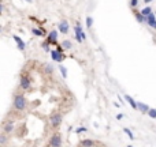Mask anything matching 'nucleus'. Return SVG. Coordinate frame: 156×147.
<instances>
[{
	"instance_id": "obj_21",
	"label": "nucleus",
	"mask_w": 156,
	"mask_h": 147,
	"mask_svg": "<svg viewBox=\"0 0 156 147\" xmlns=\"http://www.w3.org/2000/svg\"><path fill=\"white\" fill-rule=\"evenodd\" d=\"M148 116L151 117V119H156V109H153V108H151V109H149Z\"/></svg>"
},
{
	"instance_id": "obj_20",
	"label": "nucleus",
	"mask_w": 156,
	"mask_h": 147,
	"mask_svg": "<svg viewBox=\"0 0 156 147\" xmlns=\"http://www.w3.org/2000/svg\"><path fill=\"white\" fill-rule=\"evenodd\" d=\"M123 132H125V133H126V135L129 136V139H131V140L134 139V135H133V132H131V131L129 130V128H123Z\"/></svg>"
},
{
	"instance_id": "obj_13",
	"label": "nucleus",
	"mask_w": 156,
	"mask_h": 147,
	"mask_svg": "<svg viewBox=\"0 0 156 147\" xmlns=\"http://www.w3.org/2000/svg\"><path fill=\"white\" fill-rule=\"evenodd\" d=\"M32 33H33L34 35H37V37H43V35L45 34V30H43V29L33 27V29H32Z\"/></svg>"
},
{
	"instance_id": "obj_30",
	"label": "nucleus",
	"mask_w": 156,
	"mask_h": 147,
	"mask_svg": "<svg viewBox=\"0 0 156 147\" xmlns=\"http://www.w3.org/2000/svg\"><path fill=\"white\" fill-rule=\"evenodd\" d=\"M144 1H145V3L148 4V3H151V1H153V0H144Z\"/></svg>"
},
{
	"instance_id": "obj_1",
	"label": "nucleus",
	"mask_w": 156,
	"mask_h": 147,
	"mask_svg": "<svg viewBox=\"0 0 156 147\" xmlns=\"http://www.w3.org/2000/svg\"><path fill=\"white\" fill-rule=\"evenodd\" d=\"M14 108L17 110H25L26 108V99L23 94H15L14 97Z\"/></svg>"
},
{
	"instance_id": "obj_26",
	"label": "nucleus",
	"mask_w": 156,
	"mask_h": 147,
	"mask_svg": "<svg viewBox=\"0 0 156 147\" xmlns=\"http://www.w3.org/2000/svg\"><path fill=\"white\" fill-rule=\"evenodd\" d=\"M137 4H139V0H130V6H131L133 8H134Z\"/></svg>"
},
{
	"instance_id": "obj_23",
	"label": "nucleus",
	"mask_w": 156,
	"mask_h": 147,
	"mask_svg": "<svg viewBox=\"0 0 156 147\" xmlns=\"http://www.w3.org/2000/svg\"><path fill=\"white\" fill-rule=\"evenodd\" d=\"M88 131V128L86 127H79V128H77L75 130V133H82V132H86Z\"/></svg>"
},
{
	"instance_id": "obj_22",
	"label": "nucleus",
	"mask_w": 156,
	"mask_h": 147,
	"mask_svg": "<svg viewBox=\"0 0 156 147\" xmlns=\"http://www.w3.org/2000/svg\"><path fill=\"white\" fill-rule=\"evenodd\" d=\"M63 48H66V49H71L73 48V44H71L69 40H66V41H63Z\"/></svg>"
},
{
	"instance_id": "obj_5",
	"label": "nucleus",
	"mask_w": 156,
	"mask_h": 147,
	"mask_svg": "<svg viewBox=\"0 0 156 147\" xmlns=\"http://www.w3.org/2000/svg\"><path fill=\"white\" fill-rule=\"evenodd\" d=\"M19 84L23 90H28L30 87V79H29L26 75H21V81H19Z\"/></svg>"
},
{
	"instance_id": "obj_12",
	"label": "nucleus",
	"mask_w": 156,
	"mask_h": 147,
	"mask_svg": "<svg viewBox=\"0 0 156 147\" xmlns=\"http://www.w3.org/2000/svg\"><path fill=\"white\" fill-rule=\"evenodd\" d=\"M149 109H151V108H149L147 104H144V102H139V110L141 113H147V115H148Z\"/></svg>"
},
{
	"instance_id": "obj_9",
	"label": "nucleus",
	"mask_w": 156,
	"mask_h": 147,
	"mask_svg": "<svg viewBox=\"0 0 156 147\" xmlns=\"http://www.w3.org/2000/svg\"><path fill=\"white\" fill-rule=\"evenodd\" d=\"M123 97H125V99H126V102H128V104L131 106V108H133V109H139V102L134 101V99H133V98H131L130 95L125 94Z\"/></svg>"
},
{
	"instance_id": "obj_19",
	"label": "nucleus",
	"mask_w": 156,
	"mask_h": 147,
	"mask_svg": "<svg viewBox=\"0 0 156 147\" xmlns=\"http://www.w3.org/2000/svg\"><path fill=\"white\" fill-rule=\"evenodd\" d=\"M59 71H61L62 76L67 78V68H64V66H59Z\"/></svg>"
},
{
	"instance_id": "obj_3",
	"label": "nucleus",
	"mask_w": 156,
	"mask_h": 147,
	"mask_svg": "<svg viewBox=\"0 0 156 147\" xmlns=\"http://www.w3.org/2000/svg\"><path fill=\"white\" fill-rule=\"evenodd\" d=\"M51 57H52V60H53V61H56V63H62V61L64 60L63 52L58 50V49H53V50H51Z\"/></svg>"
},
{
	"instance_id": "obj_29",
	"label": "nucleus",
	"mask_w": 156,
	"mask_h": 147,
	"mask_svg": "<svg viewBox=\"0 0 156 147\" xmlns=\"http://www.w3.org/2000/svg\"><path fill=\"white\" fill-rule=\"evenodd\" d=\"M114 106H115V108H121L122 105H119V104H118V102H114Z\"/></svg>"
},
{
	"instance_id": "obj_28",
	"label": "nucleus",
	"mask_w": 156,
	"mask_h": 147,
	"mask_svg": "<svg viewBox=\"0 0 156 147\" xmlns=\"http://www.w3.org/2000/svg\"><path fill=\"white\" fill-rule=\"evenodd\" d=\"M45 68H47V71H48V72H50V74L52 72V67H51V66H47Z\"/></svg>"
},
{
	"instance_id": "obj_24",
	"label": "nucleus",
	"mask_w": 156,
	"mask_h": 147,
	"mask_svg": "<svg viewBox=\"0 0 156 147\" xmlns=\"http://www.w3.org/2000/svg\"><path fill=\"white\" fill-rule=\"evenodd\" d=\"M48 45H50V42H48V41H45V42H43V44H41V46L45 49L47 52H51V50H50V46H48Z\"/></svg>"
},
{
	"instance_id": "obj_17",
	"label": "nucleus",
	"mask_w": 156,
	"mask_h": 147,
	"mask_svg": "<svg viewBox=\"0 0 156 147\" xmlns=\"http://www.w3.org/2000/svg\"><path fill=\"white\" fill-rule=\"evenodd\" d=\"M81 144H82L84 147H92L95 143H93L92 139H85V140H82V142H81Z\"/></svg>"
},
{
	"instance_id": "obj_25",
	"label": "nucleus",
	"mask_w": 156,
	"mask_h": 147,
	"mask_svg": "<svg viewBox=\"0 0 156 147\" xmlns=\"http://www.w3.org/2000/svg\"><path fill=\"white\" fill-rule=\"evenodd\" d=\"M6 142H7V138H6V135H0V144H4L6 143Z\"/></svg>"
},
{
	"instance_id": "obj_14",
	"label": "nucleus",
	"mask_w": 156,
	"mask_h": 147,
	"mask_svg": "<svg viewBox=\"0 0 156 147\" xmlns=\"http://www.w3.org/2000/svg\"><path fill=\"white\" fill-rule=\"evenodd\" d=\"M136 19H137V22H140V23H142V22H148V17H144L141 12H137V14H136Z\"/></svg>"
},
{
	"instance_id": "obj_16",
	"label": "nucleus",
	"mask_w": 156,
	"mask_h": 147,
	"mask_svg": "<svg viewBox=\"0 0 156 147\" xmlns=\"http://www.w3.org/2000/svg\"><path fill=\"white\" fill-rule=\"evenodd\" d=\"M12 130H14V125H12V122H7V124H4L3 131H4L6 133H10Z\"/></svg>"
},
{
	"instance_id": "obj_31",
	"label": "nucleus",
	"mask_w": 156,
	"mask_h": 147,
	"mask_svg": "<svg viewBox=\"0 0 156 147\" xmlns=\"http://www.w3.org/2000/svg\"><path fill=\"white\" fill-rule=\"evenodd\" d=\"M25 1H28V3H32L33 0H25Z\"/></svg>"
},
{
	"instance_id": "obj_10",
	"label": "nucleus",
	"mask_w": 156,
	"mask_h": 147,
	"mask_svg": "<svg viewBox=\"0 0 156 147\" xmlns=\"http://www.w3.org/2000/svg\"><path fill=\"white\" fill-rule=\"evenodd\" d=\"M12 38L15 40V42H17V46H18V49H19V50H25L26 44L22 41L21 37H18V35H12Z\"/></svg>"
},
{
	"instance_id": "obj_18",
	"label": "nucleus",
	"mask_w": 156,
	"mask_h": 147,
	"mask_svg": "<svg viewBox=\"0 0 156 147\" xmlns=\"http://www.w3.org/2000/svg\"><path fill=\"white\" fill-rule=\"evenodd\" d=\"M85 23H86V27H88V29H90V27L93 26V18H92V17H86Z\"/></svg>"
},
{
	"instance_id": "obj_7",
	"label": "nucleus",
	"mask_w": 156,
	"mask_h": 147,
	"mask_svg": "<svg viewBox=\"0 0 156 147\" xmlns=\"http://www.w3.org/2000/svg\"><path fill=\"white\" fill-rule=\"evenodd\" d=\"M51 146L52 147H61L62 146V138L61 135H53L52 138H51Z\"/></svg>"
},
{
	"instance_id": "obj_4",
	"label": "nucleus",
	"mask_w": 156,
	"mask_h": 147,
	"mask_svg": "<svg viewBox=\"0 0 156 147\" xmlns=\"http://www.w3.org/2000/svg\"><path fill=\"white\" fill-rule=\"evenodd\" d=\"M62 120H63V117H62V115H59V113H55V115H52L50 117V121H51V125L52 127H59Z\"/></svg>"
},
{
	"instance_id": "obj_6",
	"label": "nucleus",
	"mask_w": 156,
	"mask_h": 147,
	"mask_svg": "<svg viewBox=\"0 0 156 147\" xmlns=\"http://www.w3.org/2000/svg\"><path fill=\"white\" fill-rule=\"evenodd\" d=\"M58 30H59L61 33H63V34H67L69 30H70L69 22H67V21H62L61 23H59V26H58Z\"/></svg>"
},
{
	"instance_id": "obj_8",
	"label": "nucleus",
	"mask_w": 156,
	"mask_h": 147,
	"mask_svg": "<svg viewBox=\"0 0 156 147\" xmlns=\"http://www.w3.org/2000/svg\"><path fill=\"white\" fill-rule=\"evenodd\" d=\"M56 40H58V30H52V32L48 34V38H47V41L50 42V44H52V45H56V44H58Z\"/></svg>"
},
{
	"instance_id": "obj_2",
	"label": "nucleus",
	"mask_w": 156,
	"mask_h": 147,
	"mask_svg": "<svg viewBox=\"0 0 156 147\" xmlns=\"http://www.w3.org/2000/svg\"><path fill=\"white\" fill-rule=\"evenodd\" d=\"M74 32H75V40H77V42H79V44H81V42L85 41L86 35H85V33H84V30H82L79 22H77V23H75Z\"/></svg>"
},
{
	"instance_id": "obj_27",
	"label": "nucleus",
	"mask_w": 156,
	"mask_h": 147,
	"mask_svg": "<svg viewBox=\"0 0 156 147\" xmlns=\"http://www.w3.org/2000/svg\"><path fill=\"white\" fill-rule=\"evenodd\" d=\"M122 119H123V115H122V113L117 115V120H122Z\"/></svg>"
},
{
	"instance_id": "obj_11",
	"label": "nucleus",
	"mask_w": 156,
	"mask_h": 147,
	"mask_svg": "<svg viewBox=\"0 0 156 147\" xmlns=\"http://www.w3.org/2000/svg\"><path fill=\"white\" fill-rule=\"evenodd\" d=\"M147 23H148L149 26L153 29V30H156V17H155V14H153V12L148 17V22H147Z\"/></svg>"
},
{
	"instance_id": "obj_15",
	"label": "nucleus",
	"mask_w": 156,
	"mask_h": 147,
	"mask_svg": "<svg viewBox=\"0 0 156 147\" xmlns=\"http://www.w3.org/2000/svg\"><path fill=\"white\" fill-rule=\"evenodd\" d=\"M141 14L144 15V17H149V15L152 14V7H149V6L144 7V8L141 10Z\"/></svg>"
},
{
	"instance_id": "obj_32",
	"label": "nucleus",
	"mask_w": 156,
	"mask_h": 147,
	"mask_svg": "<svg viewBox=\"0 0 156 147\" xmlns=\"http://www.w3.org/2000/svg\"><path fill=\"white\" fill-rule=\"evenodd\" d=\"M128 147H133V146H128Z\"/></svg>"
}]
</instances>
